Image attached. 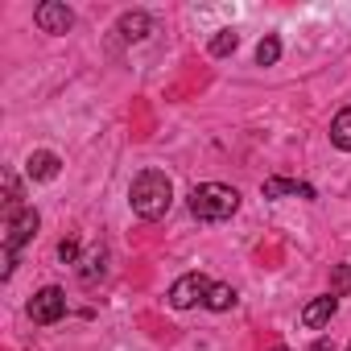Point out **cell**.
<instances>
[{
	"instance_id": "obj_7",
	"label": "cell",
	"mask_w": 351,
	"mask_h": 351,
	"mask_svg": "<svg viewBox=\"0 0 351 351\" xmlns=\"http://www.w3.org/2000/svg\"><path fill=\"white\" fill-rule=\"evenodd\" d=\"M335 310H339V298H335V293H322V298L306 302V310H302V326L318 330V326H326V322L335 318Z\"/></svg>"
},
{
	"instance_id": "obj_15",
	"label": "cell",
	"mask_w": 351,
	"mask_h": 351,
	"mask_svg": "<svg viewBox=\"0 0 351 351\" xmlns=\"http://www.w3.org/2000/svg\"><path fill=\"white\" fill-rule=\"evenodd\" d=\"M104 261H108L104 252H91V256L83 261V269H79V277H83V285H91L95 277H104Z\"/></svg>"
},
{
	"instance_id": "obj_14",
	"label": "cell",
	"mask_w": 351,
	"mask_h": 351,
	"mask_svg": "<svg viewBox=\"0 0 351 351\" xmlns=\"http://www.w3.org/2000/svg\"><path fill=\"white\" fill-rule=\"evenodd\" d=\"M277 58H281V42H277V38L269 34V38H265L261 46H256V62H261V66H273Z\"/></svg>"
},
{
	"instance_id": "obj_5",
	"label": "cell",
	"mask_w": 351,
	"mask_h": 351,
	"mask_svg": "<svg viewBox=\"0 0 351 351\" xmlns=\"http://www.w3.org/2000/svg\"><path fill=\"white\" fill-rule=\"evenodd\" d=\"M38 223H42V215H38L34 207H21L17 215H9V236H5V252H17L21 244H29V240L38 236Z\"/></svg>"
},
{
	"instance_id": "obj_19",
	"label": "cell",
	"mask_w": 351,
	"mask_h": 351,
	"mask_svg": "<svg viewBox=\"0 0 351 351\" xmlns=\"http://www.w3.org/2000/svg\"><path fill=\"white\" fill-rule=\"evenodd\" d=\"M310 351H335V347H330V339H318V343H314Z\"/></svg>"
},
{
	"instance_id": "obj_4",
	"label": "cell",
	"mask_w": 351,
	"mask_h": 351,
	"mask_svg": "<svg viewBox=\"0 0 351 351\" xmlns=\"http://www.w3.org/2000/svg\"><path fill=\"white\" fill-rule=\"evenodd\" d=\"M62 314H66V293H62L58 285H46V289L34 293V302H29V318H34L38 326H50V322H58Z\"/></svg>"
},
{
	"instance_id": "obj_1",
	"label": "cell",
	"mask_w": 351,
	"mask_h": 351,
	"mask_svg": "<svg viewBox=\"0 0 351 351\" xmlns=\"http://www.w3.org/2000/svg\"><path fill=\"white\" fill-rule=\"evenodd\" d=\"M128 203L141 219H161L173 203V186L161 169H141L132 178V191H128Z\"/></svg>"
},
{
	"instance_id": "obj_16",
	"label": "cell",
	"mask_w": 351,
	"mask_h": 351,
	"mask_svg": "<svg viewBox=\"0 0 351 351\" xmlns=\"http://www.w3.org/2000/svg\"><path fill=\"white\" fill-rule=\"evenodd\" d=\"M5 207H9V215L21 211V186H17V173H5Z\"/></svg>"
},
{
	"instance_id": "obj_21",
	"label": "cell",
	"mask_w": 351,
	"mask_h": 351,
	"mask_svg": "<svg viewBox=\"0 0 351 351\" xmlns=\"http://www.w3.org/2000/svg\"><path fill=\"white\" fill-rule=\"evenodd\" d=\"M347 351H351V347H347Z\"/></svg>"
},
{
	"instance_id": "obj_12",
	"label": "cell",
	"mask_w": 351,
	"mask_h": 351,
	"mask_svg": "<svg viewBox=\"0 0 351 351\" xmlns=\"http://www.w3.org/2000/svg\"><path fill=\"white\" fill-rule=\"evenodd\" d=\"M330 141H335L339 149L351 153V108H343V112L335 116V124H330Z\"/></svg>"
},
{
	"instance_id": "obj_20",
	"label": "cell",
	"mask_w": 351,
	"mask_h": 351,
	"mask_svg": "<svg viewBox=\"0 0 351 351\" xmlns=\"http://www.w3.org/2000/svg\"><path fill=\"white\" fill-rule=\"evenodd\" d=\"M273 351H289V347H273Z\"/></svg>"
},
{
	"instance_id": "obj_18",
	"label": "cell",
	"mask_w": 351,
	"mask_h": 351,
	"mask_svg": "<svg viewBox=\"0 0 351 351\" xmlns=\"http://www.w3.org/2000/svg\"><path fill=\"white\" fill-rule=\"evenodd\" d=\"M335 289H351V265H343V269L335 273Z\"/></svg>"
},
{
	"instance_id": "obj_11",
	"label": "cell",
	"mask_w": 351,
	"mask_h": 351,
	"mask_svg": "<svg viewBox=\"0 0 351 351\" xmlns=\"http://www.w3.org/2000/svg\"><path fill=\"white\" fill-rule=\"evenodd\" d=\"M203 306H207V310H232V306H236V289H232V285H223V281H215Z\"/></svg>"
},
{
	"instance_id": "obj_8",
	"label": "cell",
	"mask_w": 351,
	"mask_h": 351,
	"mask_svg": "<svg viewBox=\"0 0 351 351\" xmlns=\"http://www.w3.org/2000/svg\"><path fill=\"white\" fill-rule=\"evenodd\" d=\"M58 169H62V161H58V153H50V149H38V153H29V161H25V173H29L34 182L58 178Z\"/></svg>"
},
{
	"instance_id": "obj_10",
	"label": "cell",
	"mask_w": 351,
	"mask_h": 351,
	"mask_svg": "<svg viewBox=\"0 0 351 351\" xmlns=\"http://www.w3.org/2000/svg\"><path fill=\"white\" fill-rule=\"evenodd\" d=\"M149 29H153L149 13H124V17L116 21V34H120L124 42H145V38H149Z\"/></svg>"
},
{
	"instance_id": "obj_17",
	"label": "cell",
	"mask_w": 351,
	"mask_h": 351,
	"mask_svg": "<svg viewBox=\"0 0 351 351\" xmlns=\"http://www.w3.org/2000/svg\"><path fill=\"white\" fill-rule=\"evenodd\" d=\"M58 256H62L66 265H75V261H79V240H62V244H58Z\"/></svg>"
},
{
	"instance_id": "obj_13",
	"label": "cell",
	"mask_w": 351,
	"mask_h": 351,
	"mask_svg": "<svg viewBox=\"0 0 351 351\" xmlns=\"http://www.w3.org/2000/svg\"><path fill=\"white\" fill-rule=\"evenodd\" d=\"M236 46H240V34H236V29H219V34L211 38V54H215V58L236 54Z\"/></svg>"
},
{
	"instance_id": "obj_2",
	"label": "cell",
	"mask_w": 351,
	"mask_h": 351,
	"mask_svg": "<svg viewBox=\"0 0 351 351\" xmlns=\"http://www.w3.org/2000/svg\"><path fill=\"white\" fill-rule=\"evenodd\" d=\"M240 207V195L223 182H203L191 191V211L195 219H207V223H219V219H232Z\"/></svg>"
},
{
	"instance_id": "obj_9",
	"label": "cell",
	"mask_w": 351,
	"mask_h": 351,
	"mask_svg": "<svg viewBox=\"0 0 351 351\" xmlns=\"http://www.w3.org/2000/svg\"><path fill=\"white\" fill-rule=\"evenodd\" d=\"M261 195H265V199H285V195H298V199H314V186H306V182H293V178H265Z\"/></svg>"
},
{
	"instance_id": "obj_3",
	"label": "cell",
	"mask_w": 351,
	"mask_h": 351,
	"mask_svg": "<svg viewBox=\"0 0 351 351\" xmlns=\"http://www.w3.org/2000/svg\"><path fill=\"white\" fill-rule=\"evenodd\" d=\"M211 285H215V281H207L203 273H186V277H178V281L169 285V306H173V310H191V306L207 302Z\"/></svg>"
},
{
	"instance_id": "obj_6",
	"label": "cell",
	"mask_w": 351,
	"mask_h": 351,
	"mask_svg": "<svg viewBox=\"0 0 351 351\" xmlns=\"http://www.w3.org/2000/svg\"><path fill=\"white\" fill-rule=\"evenodd\" d=\"M34 21L42 34H66L75 25V13L62 5V0H42V5L34 9Z\"/></svg>"
}]
</instances>
